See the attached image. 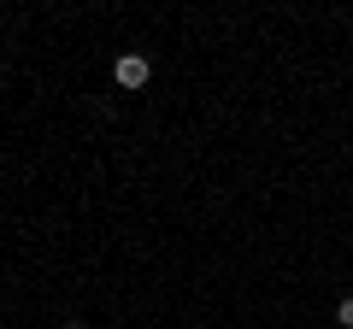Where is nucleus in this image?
Wrapping results in <instances>:
<instances>
[{
    "mask_svg": "<svg viewBox=\"0 0 353 329\" xmlns=\"http://www.w3.org/2000/svg\"><path fill=\"white\" fill-rule=\"evenodd\" d=\"M336 323H341V329H353V294H347V300L336 306Z\"/></svg>",
    "mask_w": 353,
    "mask_h": 329,
    "instance_id": "f03ea898",
    "label": "nucleus"
},
{
    "mask_svg": "<svg viewBox=\"0 0 353 329\" xmlns=\"http://www.w3.org/2000/svg\"><path fill=\"white\" fill-rule=\"evenodd\" d=\"M148 76H153V65L141 59V53H124V59H118V89H141Z\"/></svg>",
    "mask_w": 353,
    "mask_h": 329,
    "instance_id": "f257e3e1",
    "label": "nucleus"
},
{
    "mask_svg": "<svg viewBox=\"0 0 353 329\" xmlns=\"http://www.w3.org/2000/svg\"><path fill=\"white\" fill-rule=\"evenodd\" d=\"M71 329H83V323H71Z\"/></svg>",
    "mask_w": 353,
    "mask_h": 329,
    "instance_id": "7ed1b4c3",
    "label": "nucleus"
}]
</instances>
